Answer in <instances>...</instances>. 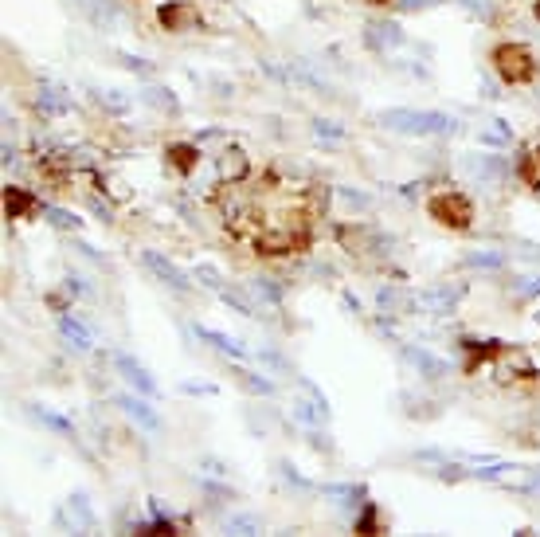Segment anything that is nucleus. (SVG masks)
Returning a JSON list of instances; mask_svg holds the SVG:
<instances>
[{"label":"nucleus","instance_id":"7","mask_svg":"<svg viewBox=\"0 0 540 537\" xmlns=\"http://www.w3.org/2000/svg\"><path fill=\"white\" fill-rule=\"evenodd\" d=\"M59 330H63V338H67V342H71L74 349H79V353H86V349L94 345L90 330H86V326H83V322H79L74 314H63V318H59Z\"/></svg>","mask_w":540,"mask_h":537},{"label":"nucleus","instance_id":"20","mask_svg":"<svg viewBox=\"0 0 540 537\" xmlns=\"http://www.w3.org/2000/svg\"><path fill=\"white\" fill-rule=\"evenodd\" d=\"M247 384H251L254 392H270V380H263V377H254V373H247Z\"/></svg>","mask_w":540,"mask_h":537},{"label":"nucleus","instance_id":"13","mask_svg":"<svg viewBox=\"0 0 540 537\" xmlns=\"http://www.w3.org/2000/svg\"><path fill=\"white\" fill-rule=\"evenodd\" d=\"M466 263H470V267L493 271V267H501V263H505V255H497V251H474V255H466Z\"/></svg>","mask_w":540,"mask_h":537},{"label":"nucleus","instance_id":"9","mask_svg":"<svg viewBox=\"0 0 540 537\" xmlns=\"http://www.w3.org/2000/svg\"><path fill=\"white\" fill-rule=\"evenodd\" d=\"M196 338H200V342H212V349H219V353H228V357H247V349H243V345L235 342V338L208 330V326H196Z\"/></svg>","mask_w":540,"mask_h":537},{"label":"nucleus","instance_id":"1","mask_svg":"<svg viewBox=\"0 0 540 537\" xmlns=\"http://www.w3.org/2000/svg\"><path fill=\"white\" fill-rule=\"evenodd\" d=\"M380 126L384 130H396V134H454V118L450 114H434V110H384L380 114Z\"/></svg>","mask_w":540,"mask_h":537},{"label":"nucleus","instance_id":"6","mask_svg":"<svg viewBox=\"0 0 540 537\" xmlns=\"http://www.w3.org/2000/svg\"><path fill=\"white\" fill-rule=\"evenodd\" d=\"M121 408V412L130 416V420H137V424L145 427V431H161V416L153 412V408H149V404L141 400V396H118V400H114Z\"/></svg>","mask_w":540,"mask_h":537},{"label":"nucleus","instance_id":"17","mask_svg":"<svg viewBox=\"0 0 540 537\" xmlns=\"http://www.w3.org/2000/svg\"><path fill=\"white\" fill-rule=\"evenodd\" d=\"M59 90H39V102H43V110H51V114H59V110H67V98H55Z\"/></svg>","mask_w":540,"mask_h":537},{"label":"nucleus","instance_id":"19","mask_svg":"<svg viewBox=\"0 0 540 537\" xmlns=\"http://www.w3.org/2000/svg\"><path fill=\"white\" fill-rule=\"evenodd\" d=\"M48 216L59 224V228H74V216H67V212H59V208H48Z\"/></svg>","mask_w":540,"mask_h":537},{"label":"nucleus","instance_id":"8","mask_svg":"<svg viewBox=\"0 0 540 537\" xmlns=\"http://www.w3.org/2000/svg\"><path fill=\"white\" fill-rule=\"evenodd\" d=\"M403 357H408V361H411L415 369H419V373H423L427 380H439V377L446 373V365L439 361V357H431L427 349H415V345H408V349H403Z\"/></svg>","mask_w":540,"mask_h":537},{"label":"nucleus","instance_id":"15","mask_svg":"<svg viewBox=\"0 0 540 537\" xmlns=\"http://www.w3.org/2000/svg\"><path fill=\"white\" fill-rule=\"evenodd\" d=\"M168 153L177 157V165H180V169H192V161L200 157V153H196L192 146H172V149H168Z\"/></svg>","mask_w":540,"mask_h":537},{"label":"nucleus","instance_id":"14","mask_svg":"<svg viewBox=\"0 0 540 537\" xmlns=\"http://www.w3.org/2000/svg\"><path fill=\"white\" fill-rule=\"evenodd\" d=\"M4 204H8V212H12V216H20V212H24V208H32V204H36V200H32V196H24V193H20V188H8V196H4Z\"/></svg>","mask_w":540,"mask_h":537},{"label":"nucleus","instance_id":"5","mask_svg":"<svg viewBox=\"0 0 540 537\" xmlns=\"http://www.w3.org/2000/svg\"><path fill=\"white\" fill-rule=\"evenodd\" d=\"M114 365H118V373L126 380H130L133 389L141 392V396H157V380L149 377V373H145L141 365H137V361H133L130 353H114Z\"/></svg>","mask_w":540,"mask_h":537},{"label":"nucleus","instance_id":"2","mask_svg":"<svg viewBox=\"0 0 540 537\" xmlns=\"http://www.w3.org/2000/svg\"><path fill=\"white\" fill-rule=\"evenodd\" d=\"M493 63H497L501 79H509V83H525V79H532V55H528L521 43H505V48H497V51H493Z\"/></svg>","mask_w":540,"mask_h":537},{"label":"nucleus","instance_id":"10","mask_svg":"<svg viewBox=\"0 0 540 537\" xmlns=\"http://www.w3.org/2000/svg\"><path fill=\"white\" fill-rule=\"evenodd\" d=\"M32 416H36L43 427H51V431H59V436L74 440V424H71V420H63V416H55L51 408H32Z\"/></svg>","mask_w":540,"mask_h":537},{"label":"nucleus","instance_id":"16","mask_svg":"<svg viewBox=\"0 0 540 537\" xmlns=\"http://www.w3.org/2000/svg\"><path fill=\"white\" fill-rule=\"evenodd\" d=\"M223 529H235V534H259V522H254V518H228Z\"/></svg>","mask_w":540,"mask_h":537},{"label":"nucleus","instance_id":"3","mask_svg":"<svg viewBox=\"0 0 540 537\" xmlns=\"http://www.w3.org/2000/svg\"><path fill=\"white\" fill-rule=\"evenodd\" d=\"M431 216L439 224H450V228H466L474 220V208H470V200L462 193H446L431 200Z\"/></svg>","mask_w":540,"mask_h":537},{"label":"nucleus","instance_id":"12","mask_svg":"<svg viewBox=\"0 0 540 537\" xmlns=\"http://www.w3.org/2000/svg\"><path fill=\"white\" fill-rule=\"evenodd\" d=\"M196 12L192 8H161V24L165 28H180V24H192Z\"/></svg>","mask_w":540,"mask_h":537},{"label":"nucleus","instance_id":"4","mask_svg":"<svg viewBox=\"0 0 540 537\" xmlns=\"http://www.w3.org/2000/svg\"><path fill=\"white\" fill-rule=\"evenodd\" d=\"M141 259H145V267L153 271L157 279L165 282L168 291H177V294H188V275L177 267V263H168L161 251H141Z\"/></svg>","mask_w":540,"mask_h":537},{"label":"nucleus","instance_id":"18","mask_svg":"<svg viewBox=\"0 0 540 537\" xmlns=\"http://www.w3.org/2000/svg\"><path fill=\"white\" fill-rule=\"evenodd\" d=\"M254 291L263 294L266 302H278V298H282V294H278V291H274V286H270V282H266V279H259V282H254Z\"/></svg>","mask_w":540,"mask_h":537},{"label":"nucleus","instance_id":"11","mask_svg":"<svg viewBox=\"0 0 540 537\" xmlns=\"http://www.w3.org/2000/svg\"><path fill=\"white\" fill-rule=\"evenodd\" d=\"M368 32H372V43H384V48H392V43H399L403 39V32H399L396 24H368Z\"/></svg>","mask_w":540,"mask_h":537},{"label":"nucleus","instance_id":"21","mask_svg":"<svg viewBox=\"0 0 540 537\" xmlns=\"http://www.w3.org/2000/svg\"><path fill=\"white\" fill-rule=\"evenodd\" d=\"M317 126V134H325V137H341V130H337L333 122H313Z\"/></svg>","mask_w":540,"mask_h":537}]
</instances>
